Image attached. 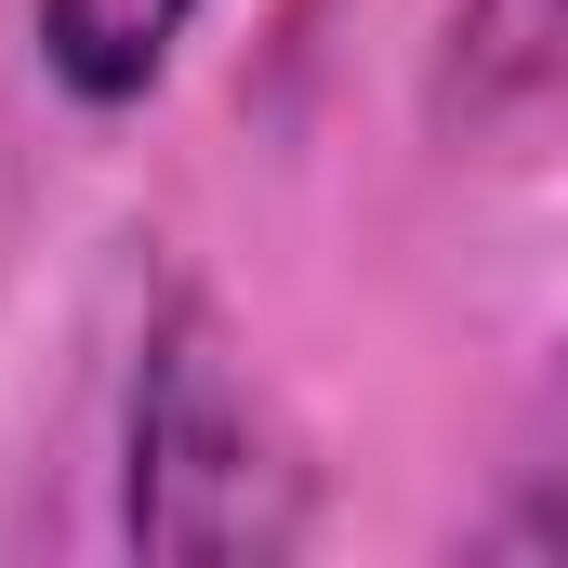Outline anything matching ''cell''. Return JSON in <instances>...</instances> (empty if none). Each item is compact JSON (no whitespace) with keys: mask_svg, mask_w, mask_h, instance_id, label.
Listing matches in <instances>:
<instances>
[{"mask_svg":"<svg viewBox=\"0 0 568 568\" xmlns=\"http://www.w3.org/2000/svg\"><path fill=\"white\" fill-rule=\"evenodd\" d=\"M317 529V463L278 424L212 291H159L120 397V542L159 568H265Z\"/></svg>","mask_w":568,"mask_h":568,"instance_id":"1","label":"cell"},{"mask_svg":"<svg viewBox=\"0 0 568 568\" xmlns=\"http://www.w3.org/2000/svg\"><path fill=\"white\" fill-rule=\"evenodd\" d=\"M199 0H27V40H40V80L80 106V120H133L145 93L172 80Z\"/></svg>","mask_w":568,"mask_h":568,"instance_id":"3","label":"cell"},{"mask_svg":"<svg viewBox=\"0 0 568 568\" xmlns=\"http://www.w3.org/2000/svg\"><path fill=\"white\" fill-rule=\"evenodd\" d=\"M542 93H568V0H449L424 40V133L489 145Z\"/></svg>","mask_w":568,"mask_h":568,"instance_id":"2","label":"cell"}]
</instances>
